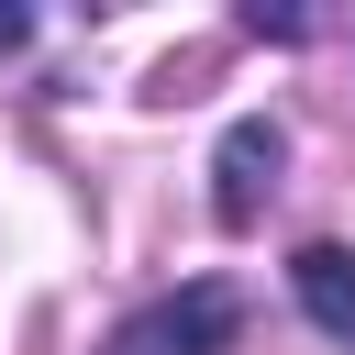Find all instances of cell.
<instances>
[{"instance_id": "1", "label": "cell", "mask_w": 355, "mask_h": 355, "mask_svg": "<svg viewBox=\"0 0 355 355\" xmlns=\"http://www.w3.org/2000/svg\"><path fill=\"white\" fill-rule=\"evenodd\" d=\"M244 333V288L233 277H189V288H166V300H144L100 355H222Z\"/></svg>"}, {"instance_id": "2", "label": "cell", "mask_w": 355, "mask_h": 355, "mask_svg": "<svg viewBox=\"0 0 355 355\" xmlns=\"http://www.w3.org/2000/svg\"><path fill=\"white\" fill-rule=\"evenodd\" d=\"M277 166H288V122H266V111H244L233 133H222V155H211V211L244 233L255 211H266V189H277Z\"/></svg>"}, {"instance_id": "3", "label": "cell", "mask_w": 355, "mask_h": 355, "mask_svg": "<svg viewBox=\"0 0 355 355\" xmlns=\"http://www.w3.org/2000/svg\"><path fill=\"white\" fill-rule=\"evenodd\" d=\"M288 288H300V311H311L322 333L355 344V255H344V244H300V255H288Z\"/></svg>"}, {"instance_id": "4", "label": "cell", "mask_w": 355, "mask_h": 355, "mask_svg": "<svg viewBox=\"0 0 355 355\" xmlns=\"http://www.w3.org/2000/svg\"><path fill=\"white\" fill-rule=\"evenodd\" d=\"M244 33H255V44H300V11H266V0H255V11H244Z\"/></svg>"}, {"instance_id": "5", "label": "cell", "mask_w": 355, "mask_h": 355, "mask_svg": "<svg viewBox=\"0 0 355 355\" xmlns=\"http://www.w3.org/2000/svg\"><path fill=\"white\" fill-rule=\"evenodd\" d=\"M22 33H33V11H11V0H0V44H22Z\"/></svg>"}]
</instances>
